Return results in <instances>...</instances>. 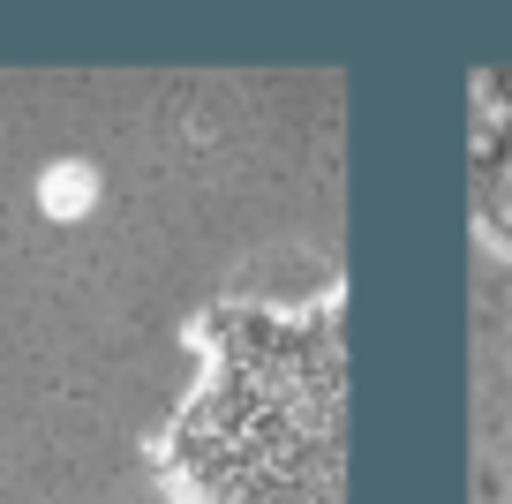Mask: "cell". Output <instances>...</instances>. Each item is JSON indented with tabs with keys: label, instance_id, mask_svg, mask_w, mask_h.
Instances as JSON below:
<instances>
[{
	"label": "cell",
	"instance_id": "1",
	"mask_svg": "<svg viewBox=\"0 0 512 504\" xmlns=\"http://www.w3.org/2000/svg\"><path fill=\"white\" fill-rule=\"evenodd\" d=\"M189 504H339V377L309 354L234 369L174 437Z\"/></svg>",
	"mask_w": 512,
	"mask_h": 504
}]
</instances>
